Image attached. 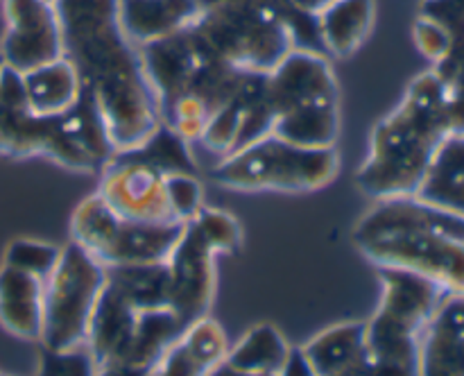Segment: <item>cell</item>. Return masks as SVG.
I'll use <instances>...</instances> for the list:
<instances>
[{"instance_id": "6da1fadb", "label": "cell", "mask_w": 464, "mask_h": 376, "mask_svg": "<svg viewBox=\"0 0 464 376\" xmlns=\"http://www.w3.org/2000/svg\"><path fill=\"white\" fill-rule=\"evenodd\" d=\"M54 9L63 54L93 95L113 152L139 148L161 121L139 48L118 23V0H54Z\"/></svg>"}, {"instance_id": "7a4b0ae2", "label": "cell", "mask_w": 464, "mask_h": 376, "mask_svg": "<svg viewBox=\"0 0 464 376\" xmlns=\"http://www.w3.org/2000/svg\"><path fill=\"white\" fill-rule=\"evenodd\" d=\"M358 252L379 270H403L464 294V217L417 195L376 199L352 231Z\"/></svg>"}, {"instance_id": "3957f363", "label": "cell", "mask_w": 464, "mask_h": 376, "mask_svg": "<svg viewBox=\"0 0 464 376\" xmlns=\"http://www.w3.org/2000/svg\"><path fill=\"white\" fill-rule=\"evenodd\" d=\"M451 131L438 77L433 71L421 72L408 84L401 102L372 130L367 157L356 170V186L374 202L415 195L440 143Z\"/></svg>"}, {"instance_id": "277c9868", "label": "cell", "mask_w": 464, "mask_h": 376, "mask_svg": "<svg viewBox=\"0 0 464 376\" xmlns=\"http://www.w3.org/2000/svg\"><path fill=\"white\" fill-rule=\"evenodd\" d=\"M0 154L45 157L75 172H100L113 159L111 140L93 95L82 89L62 116H36L25 100L23 77L0 63Z\"/></svg>"}, {"instance_id": "5b68a950", "label": "cell", "mask_w": 464, "mask_h": 376, "mask_svg": "<svg viewBox=\"0 0 464 376\" xmlns=\"http://www.w3.org/2000/svg\"><path fill=\"white\" fill-rule=\"evenodd\" d=\"M275 127L272 134L302 148H338L340 93L329 59L293 48L267 72Z\"/></svg>"}, {"instance_id": "8992f818", "label": "cell", "mask_w": 464, "mask_h": 376, "mask_svg": "<svg viewBox=\"0 0 464 376\" xmlns=\"http://www.w3.org/2000/svg\"><path fill=\"white\" fill-rule=\"evenodd\" d=\"M193 30L216 57L238 71L270 72L295 48L279 0H213L204 5Z\"/></svg>"}, {"instance_id": "52a82bcc", "label": "cell", "mask_w": 464, "mask_h": 376, "mask_svg": "<svg viewBox=\"0 0 464 376\" xmlns=\"http://www.w3.org/2000/svg\"><path fill=\"white\" fill-rule=\"evenodd\" d=\"M340 163L338 148H302L270 134L220 157L208 177L240 193H311L335 179Z\"/></svg>"}, {"instance_id": "ba28073f", "label": "cell", "mask_w": 464, "mask_h": 376, "mask_svg": "<svg viewBox=\"0 0 464 376\" xmlns=\"http://www.w3.org/2000/svg\"><path fill=\"white\" fill-rule=\"evenodd\" d=\"M383 294L367 324V358L381 365L417 370L426 324L447 293L403 270H381Z\"/></svg>"}, {"instance_id": "9c48e42d", "label": "cell", "mask_w": 464, "mask_h": 376, "mask_svg": "<svg viewBox=\"0 0 464 376\" xmlns=\"http://www.w3.org/2000/svg\"><path fill=\"white\" fill-rule=\"evenodd\" d=\"M104 285V267L80 245L68 243L45 279L41 347L72 349L86 344L89 322Z\"/></svg>"}, {"instance_id": "30bf717a", "label": "cell", "mask_w": 464, "mask_h": 376, "mask_svg": "<svg viewBox=\"0 0 464 376\" xmlns=\"http://www.w3.org/2000/svg\"><path fill=\"white\" fill-rule=\"evenodd\" d=\"M5 32L0 39L3 63L18 75L63 57V32L54 3L5 0Z\"/></svg>"}, {"instance_id": "8fae6325", "label": "cell", "mask_w": 464, "mask_h": 376, "mask_svg": "<svg viewBox=\"0 0 464 376\" xmlns=\"http://www.w3.org/2000/svg\"><path fill=\"white\" fill-rule=\"evenodd\" d=\"M272 127H275V111L267 95V72L245 71L236 93L208 121L199 143L225 157L270 136Z\"/></svg>"}, {"instance_id": "7c38bea8", "label": "cell", "mask_w": 464, "mask_h": 376, "mask_svg": "<svg viewBox=\"0 0 464 376\" xmlns=\"http://www.w3.org/2000/svg\"><path fill=\"white\" fill-rule=\"evenodd\" d=\"M95 193L121 217L140 222H172L166 193V175L136 159L113 154L100 170Z\"/></svg>"}, {"instance_id": "4fadbf2b", "label": "cell", "mask_w": 464, "mask_h": 376, "mask_svg": "<svg viewBox=\"0 0 464 376\" xmlns=\"http://www.w3.org/2000/svg\"><path fill=\"white\" fill-rule=\"evenodd\" d=\"M170 311L184 326L207 317L216 290V254L190 222L168 258Z\"/></svg>"}, {"instance_id": "5bb4252c", "label": "cell", "mask_w": 464, "mask_h": 376, "mask_svg": "<svg viewBox=\"0 0 464 376\" xmlns=\"http://www.w3.org/2000/svg\"><path fill=\"white\" fill-rule=\"evenodd\" d=\"M420 376H464V294H447L426 324Z\"/></svg>"}, {"instance_id": "9a60e30c", "label": "cell", "mask_w": 464, "mask_h": 376, "mask_svg": "<svg viewBox=\"0 0 464 376\" xmlns=\"http://www.w3.org/2000/svg\"><path fill=\"white\" fill-rule=\"evenodd\" d=\"M186 222H140L121 217L113 234L111 245L102 256L100 265H148V263H166L172 249L179 243Z\"/></svg>"}, {"instance_id": "2e32d148", "label": "cell", "mask_w": 464, "mask_h": 376, "mask_svg": "<svg viewBox=\"0 0 464 376\" xmlns=\"http://www.w3.org/2000/svg\"><path fill=\"white\" fill-rule=\"evenodd\" d=\"M199 12V0H118V23L136 48L186 30Z\"/></svg>"}, {"instance_id": "e0dca14e", "label": "cell", "mask_w": 464, "mask_h": 376, "mask_svg": "<svg viewBox=\"0 0 464 376\" xmlns=\"http://www.w3.org/2000/svg\"><path fill=\"white\" fill-rule=\"evenodd\" d=\"M420 12L438 18L451 32V48L430 71L442 86L453 131L464 130V0H424Z\"/></svg>"}, {"instance_id": "ac0fdd59", "label": "cell", "mask_w": 464, "mask_h": 376, "mask_svg": "<svg viewBox=\"0 0 464 376\" xmlns=\"http://www.w3.org/2000/svg\"><path fill=\"white\" fill-rule=\"evenodd\" d=\"M45 281L34 275L0 267V324L23 340H39L44 333Z\"/></svg>"}, {"instance_id": "d6986e66", "label": "cell", "mask_w": 464, "mask_h": 376, "mask_svg": "<svg viewBox=\"0 0 464 376\" xmlns=\"http://www.w3.org/2000/svg\"><path fill=\"white\" fill-rule=\"evenodd\" d=\"M374 0H331L315 14V32L322 50L334 57L356 53L374 27Z\"/></svg>"}, {"instance_id": "ffe728a7", "label": "cell", "mask_w": 464, "mask_h": 376, "mask_svg": "<svg viewBox=\"0 0 464 376\" xmlns=\"http://www.w3.org/2000/svg\"><path fill=\"white\" fill-rule=\"evenodd\" d=\"M21 77L27 107L36 116H62L68 109L75 107L84 89L75 63L66 54Z\"/></svg>"}, {"instance_id": "44dd1931", "label": "cell", "mask_w": 464, "mask_h": 376, "mask_svg": "<svg viewBox=\"0 0 464 376\" xmlns=\"http://www.w3.org/2000/svg\"><path fill=\"white\" fill-rule=\"evenodd\" d=\"M417 198L464 217V130L440 143Z\"/></svg>"}, {"instance_id": "7402d4cb", "label": "cell", "mask_w": 464, "mask_h": 376, "mask_svg": "<svg viewBox=\"0 0 464 376\" xmlns=\"http://www.w3.org/2000/svg\"><path fill=\"white\" fill-rule=\"evenodd\" d=\"M302 349L317 376H344L367 361V324H335L315 335Z\"/></svg>"}, {"instance_id": "603a6c76", "label": "cell", "mask_w": 464, "mask_h": 376, "mask_svg": "<svg viewBox=\"0 0 464 376\" xmlns=\"http://www.w3.org/2000/svg\"><path fill=\"white\" fill-rule=\"evenodd\" d=\"M104 284L136 311L170 308V275L166 263L104 267Z\"/></svg>"}, {"instance_id": "cb8c5ba5", "label": "cell", "mask_w": 464, "mask_h": 376, "mask_svg": "<svg viewBox=\"0 0 464 376\" xmlns=\"http://www.w3.org/2000/svg\"><path fill=\"white\" fill-rule=\"evenodd\" d=\"M290 347L272 324H258L243 335L234 349H229L225 365L240 374L252 376H276L285 362Z\"/></svg>"}, {"instance_id": "d4e9b609", "label": "cell", "mask_w": 464, "mask_h": 376, "mask_svg": "<svg viewBox=\"0 0 464 376\" xmlns=\"http://www.w3.org/2000/svg\"><path fill=\"white\" fill-rule=\"evenodd\" d=\"M122 157L136 159L148 166L157 168L163 175H175V172H190L198 175V161L188 148V140L181 139L172 130L159 122L157 130L130 152H121Z\"/></svg>"}, {"instance_id": "484cf974", "label": "cell", "mask_w": 464, "mask_h": 376, "mask_svg": "<svg viewBox=\"0 0 464 376\" xmlns=\"http://www.w3.org/2000/svg\"><path fill=\"white\" fill-rule=\"evenodd\" d=\"M179 344L186 349L190 358L202 367L204 371H213L218 365H222L229 353L227 335L218 322L202 317L184 329L179 335Z\"/></svg>"}, {"instance_id": "4316f807", "label": "cell", "mask_w": 464, "mask_h": 376, "mask_svg": "<svg viewBox=\"0 0 464 376\" xmlns=\"http://www.w3.org/2000/svg\"><path fill=\"white\" fill-rule=\"evenodd\" d=\"M204 243L213 249V254H227L236 252L243 240V229L240 222L236 220L231 213L222 211V208H211L204 204L198 211V216L190 220Z\"/></svg>"}, {"instance_id": "83f0119b", "label": "cell", "mask_w": 464, "mask_h": 376, "mask_svg": "<svg viewBox=\"0 0 464 376\" xmlns=\"http://www.w3.org/2000/svg\"><path fill=\"white\" fill-rule=\"evenodd\" d=\"M59 252L62 249H57L50 243H44V240L16 238L5 249L3 263L45 281L50 276V272H53V267L57 265Z\"/></svg>"}, {"instance_id": "f1b7e54d", "label": "cell", "mask_w": 464, "mask_h": 376, "mask_svg": "<svg viewBox=\"0 0 464 376\" xmlns=\"http://www.w3.org/2000/svg\"><path fill=\"white\" fill-rule=\"evenodd\" d=\"M36 376H98V362L86 344L72 349L41 347Z\"/></svg>"}, {"instance_id": "f546056e", "label": "cell", "mask_w": 464, "mask_h": 376, "mask_svg": "<svg viewBox=\"0 0 464 376\" xmlns=\"http://www.w3.org/2000/svg\"><path fill=\"white\" fill-rule=\"evenodd\" d=\"M166 193L170 204L172 217L177 222H190L204 207V188L198 175L190 172H175L166 175Z\"/></svg>"}, {"instance_id": "4dcf8cb0", "label": "cell", "mask_w": 464, "mask_h": 376, "mask_svg": "<svg viewBox=\"0 0 464 376\" xmlns=\"http://www.w3.org/2000/svg\"><path fill=\"white\" fill-rule=\"evenodd\" d=\"M412 41L430 63H438L451 48V32L438 18L420 12L415 25H412Z\"/></svg>"}, {"instance_id": "1f68e13d", "label": "cell", "mask_w": 464, "mask_h": 376, "mask_svg": "<svg viewBox=\"0 0 464 376\" xmlns=\"http://www.w3.org/2000/svg\"><path fill=\"white\" fill-rule=\"evenodd\" d=\"M276 376H317L313 370L311 361L306 358L302 347H290L285 362L281 365V370L276 371Z\"/></svg>"}, {"instance_id": "d6a6232c", "label": "cell", "mask_w": 464, "mask_h": 376, "mask_svg": "<svg viewBox=\"0 0 464 376\" xmlns=\"http://www.w3.org/2000/svg\"><path fill=\"white\" fill-rule=\"evenodd\" d=\"M207 376H252V374H240V371L231 370V367H227L225 362H222V365H218L216 370H213V371H208Z\"/></svg>"}, {"instance_id": "836d02e7", "label": "cell", "mask_w": 464, "mask_h": 376, "mask_svg": "<svg viewBox=\"0 0 464 376\" xmlns=\"http://www.w3.org/2000/svg\"><path fill=\"white\" fill-rule=\"evenodd\" d=\"M3 32H5V21L3 16H0V39H3Z\"/></svg>"}, {"instance_id": "e575fe53", "label": "cell", "mask_w": 464, "mask_h": 376, "mask_svg": "<svg viewBox=\"0 0 464 376\" xmlns=\"http://www.w3.org/2000/svg\"><path fill=\"white\" fill-rule=\"evenodd\" d=\"M48 3H54V0H48Z\"/></svg>"}, {"instance_id": "d590c367", "label": "cell", "mask_w": 464, "mask_h": 376, "mask_svg": "<svg viewBox=\"0 0 464 376\" xmlns=\"http://www.w3.org/2000/svg\"><path fill=\"white\" fill-rule=\"evenodd\" d=\"M0 3H5V0H0Z\"/></svg>"}, {"instance_id": "8d00e7d4", "label": "cell", "mask_w": 464, "mask_h": 376, "mask_svg": "<svg viewBox=\"0 0 464 376\" xmlns=\"http://www.w3.org/2000/svg\"><path fill=\"white\" fill-rule=\"evenodd\" d=\"M0 376H3V374H0Z\"/></svg>"}]
</instances>
